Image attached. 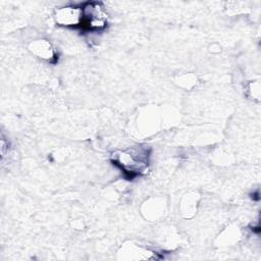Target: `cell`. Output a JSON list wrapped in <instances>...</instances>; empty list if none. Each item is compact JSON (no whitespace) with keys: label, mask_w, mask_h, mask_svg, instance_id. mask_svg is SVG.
Returning <instances> with one entry per match:
<instances>
[{"label":"cell","mask_w":261,"mask_h":261,"mask_svg":"<svg viewBox=\"0 0 261 261\" xmlns=\"http://www.w3.org/2000/svg\"><path fill=\"white\" fill-rule=\"evenodd\" d=\"M150 149L145 146L130 147L112 154L111 162L117 166L127 179L144 174L149 166Z\"/></svg>","instance_id":"1"},{"label":"cell","mask_w":261,"mask_h":261,"mask_svg":"<svg viewBox=\"0 0 261 261\" xmlns=\"http://www.w3.org/2000/svg\"><path fill=\"white\" fill-rule=\"evenodd\" d=\"M82 5L83 18L80 29L86 32H100L107 25L108 15L101 2L89 1Z\"/></svg>","instance_id":"2"},{"label":"cell","mask_w":261,"mask_h":261,"mask_svg":"<svg viewBox=\"0 0 261 261\" xmlns=\"http://www.w3.org/2000/svg\"><path fill=\"white\" fill-rule=\"evenodd\" d=\"M54 18L58 25L80 29L83 18L82 5H67L57 8Z\"/></svg>","instance_id":"3"},{"label":"cell","mask_w":261,"mask_h":261,"mask_svg":"<svg viewBox=\"0 0 261 261\" xmlns=\"http://www.w3.org/2000/svg\"><path fill=\"white\" fill-rule=\"evenodd\" d=\"M30 50L38 57L49 61L50 63H55L57 61V54L47 40H37L33 42L30 46Z\"/></svg>","instance_id":"4"}]
</instances>
